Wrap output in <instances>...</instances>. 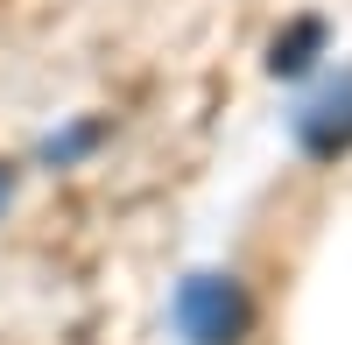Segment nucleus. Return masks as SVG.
<instances>
[{
    "instance_id": "1",
    "label": "nucleus",
    "mask_w": 352,
    "mask_h": 345,
    "mask_svg": "<svg viewBox=\"0 0 352 345\" xmlns=\"http://www.w3.org/2000/svg\"><path fill=\"white\" fill-rule=\"evenodd\" d=\"M254 324V303L232 275H190L176 289V331L184 345H240Z\"/></svg>"
},
{
    "instance_id": "2",
    "label": "nucleus",
    "mask_w": 352,
    "mask_h": 345,
    "mask_svg": "<svg viewBox=\"0 0 352 345\" xmlns=\"http://www.w3.org/2000/svg\"><path fill=\"white\" fill-rule=\"evenodd\" d=\"M296 148H303L310 162H338V155H352V71H338L324 92L296 113Z\"/></svg>"
},
{
    "instance_id": "3",
    "label": "nucleus",
    "mask_w": 352,
    "mask_h": 345,
    "mask_svg": "<svg viewBox=\"0 0 352 345\" xmlns=\"http://www.w3.org/2000/svg\"><path fill=\"white\" fill-rule=\"evenodd\" d=\"M324 43V21H296L289 36H275V56H268V71L275 78H296L303 64H310V49Z\"/></svg>"
},
{
    "instance_id": "4",
    "label": "nucleus",
    "mask_w": 352,
    "mask_h": 345,
    "mask_svg": "<svg viewBox=\"0 0 352 345\" xmlns=\"http://www.w3.org/2000/svg\"><path fill=\"white\" fill-rule=\"evenodd\" d=\"M8 197H14V169L0 162V205H8Z\"/></svg>"
}]
</instances>
